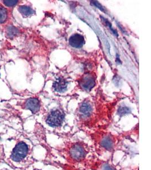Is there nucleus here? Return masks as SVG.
<instances>
[{
	"instance_id": "obj_1",
	"label": "nucleus",
	"mask_w": 151,
	"mask_h": 170,
	"mask_svg": "<svg viewBox=\"0 0 151 170\" xmlns=\"http://www.w3.org/2000/svg\"><path fill=\"white\" fill-rule=\"evenodd\" d=\"M69 166L79 170H95L100 162L93 146L81 139H66L56 149Z\"/></svg>"
},
{
	"instance_id": "obj_11",
	"label": "nucleus",
	"mask_w": 151,
	"mask_h": 170,
	"mask_svg": "<svg viewBox=\"0 0 151 170\" xmlns=\"http://www.w3.org/2000/svg\"><path fill=\"white\" fill-rule=\"evenodd\" d=\"M18 10L21 13V14L24 16H31L34 13V10L32 8L27 6H20L18 8Z\"/></svg>"
},
{
	"instance_id": "obj_7",
	"label": "nucleus",
	"mask_w": 151,
	"mask_h": 170,
	"mask_svg": "<svg viewBox=\"0 0 151 170\" xmlns=\"http://www.w3.org/2000/svg\"><path fill=\"white\" fill-rule=\"evenodd\" d=\"M68 42L70 45L72 47L76 48H80L82 47L85 43L83 36L78 34L72 35L70 38Z\"/></svg>"
},
{
	"instance_id": "obj_15",
	"label": "nucleus",
	"mask_w": 151,
	"mask_h": 170,
	"mask_svg": "<svg viewBox=\"0 0 151 170\" xmlns=\"http://www.w3.org/2000/svg\"><path fill=\"white\" fill-rule=\"evenodd\" d=\"M18 1L17 0H5L4 1V3L5 5L8 7L10 6H14L18 3Z\"/></svg>"
},
{
	"instance_id": "obj_8",
	"label": "nucleus",
	"mask_w": 151,
	"mask_h": 170,
	"mask_svg": "<svg viewBox=\"0 0 151 170\" xmlns=\"http://www.w3.org/2000/svg\"><path fill=\"white\" fill-rule=\"evenodd\" d=\"M79 111L81 118L86 119L90 118L92 115L93 109L90 103L88 102H84L80 106Z\"/></svg>"
},
{
	"instance_id": "obj_10",
	"label": "nucleus",
	"mask_w": 151,
	"mask_h": 170,
	"mask_svg": "<svg viewBox=\"0 0 151 170\" xmlns=\"http://www.w3.org/2000/svg\"><path fill=\"white\" fill-rule=\"evenodd\" d=\"M95 170H121L117 168L115 166L111 165L109 161H100Z\"/></svg>"
},
{
	"instance_id": "obj_17",
	"label": "nucleus",
	"mask_w": 151,
	"mask_h": 170,
	"mask_svg": "<svg viewBox=\"0 0 151 170\" xmlns=\"http://www.w3.org/2000/svg\"><path fill=\"white\" fill-rule=\"evenodd\" d=\"M0 75H1V74H0Z\"/></svg>"
},
{
	"instance_id": "obj_16",
	"label": "nucleus",
	"mask_w": 151,
	"mask_h": 170,
	"mask_svg": "<svg viewBox=\"0 0 151 170\" xmlns=\"http://www.w3.org/2000/svg\"><path fill=\"white\" fill-rule=\"evenodd\" d=\"M93 5L96 6V8H99L100 10H102L103 12H104V9L103 7L101 6V5L100 4L99 2H98L97 1H92V2Z\"/></svg>"
},
{
	"instance_id": "obj_2",
	"label": "nucleus",
	"mask_w": 151,
	"mask_h": 170,
	"mask_svg": "<svg viewBox=\"0 0 151 170\" xmlns=\"http://www.w3.org/2000/svg\"><path fill=\"white\" fill-rule=\"evenodd\" d=\"M91 138L98 157L105 154H113L119 149L123 139L118 136L105 132L92 133Z\"/></svg>"
},
{
	"instance_id": "obj_5",
	"label": "nucleus",
	"mask_w": 151,
	"mask_h": 170,
	"mask_svg": "<svg viewBox=\"0 0 151 170\" xmlns=\"http://www.w3.org/2000/svg\"><path fill=\"white\" fill-rule=\"evenodd\" d=\"M80 85L86 91H90L95 85V80L91 75H86L80 80Z\"/></svg>"
},
{
	"instance_id": "obj_14",
	"label": "nucleus",
	"mask_w": 151,
	"mask_h": 170,
	"mask_svg": "<svg viewBox=\"0 0 151 170\" xmlns=\"http://www.w3.org/2000/svg\"><path fill=\"white\" fill-rule=\"evenodd\" d=\"M130 112V109L128 107L126 106H121L119 108L118 110V114L121 116H122L123 115L127 114Z\"/></svg>"
},
{
	"instance_id": "obj_13",
	"label": "nucleus",
	"mask_w": 151,
	"mask_h": 170,
	"mask_svg": "<svg viewBox=\"0 0 151 170\" xmlns=\"http://www.w3.org/2000/svg\"><path fill=\"white\" fill-rule=\"evenodd\" d=\"M6 33H7V35L9 36V37L12 38L14 36L16 35V34L18 33V30L15 27L10 26H9L8 28H7Z\"/></svg>"
},
{
	"instance_id": "obj_6",
	"label": "nucleus",
	"mask_w": 151,
	"mask_h": 170,
	"mask_svg": "<svg viewBox=\"0 0 151 170\" xmlns=\"http://www.w3.org/2000/svg\"><path fill=\"white\" fill-rule=\"evenodd\" d=\"M40 107L39 100L35 98L28 99L25 103V108L31 111L33 114H36L40 111Z\"/></svg>"
},
{
	"instance_id": "obj_12",
	"label": "nucleus",
	"mask_w": 151,
	"mask_h": 170,
	"mask_svg": "<svg viewBox=\"0 0 151 170\" xmlns=\"http://www.w3.org/2000/svg\"><path fill=\"white\" fill-rule=\"evenodd\" d=\"M8 18V11L6 8L0 5V24L5 22Z\"/></svg>"
},
{
	"instance_id": "obj_3",
	"label": "nucleus",
	"mask_w": 151,
	"mask_h": 170,
	"mask_svg": "<svg viewBox=\"0 0 151 170\" xmlns=\"http://www.w3.org/2000/svg\"><path fill=\"white\" fill-rule=\"evenodd\" d=\"M29 146L26 143L20 142L16 144L12 150L11 159L13 161L19 162L23 161L28 154Z\"/></svg>"
},
{
	"instance_id": "obj_9",
	"label": "nucleus",
	"mask_w": 151,
	"mask_h": 170,
	"mask_svg": "<svg viewBox=\"0 0 151 170\" xmlns=\"http://www.w3.org/2000/svg\"><path fill=\"white\" fill-rule=\"evenodd\" d=\"M68 85L66 80L60 77L53 83V88L58 92H64L67 90Z\"/></svg>"
},
{
	"instance_id": "obj_4",
	"label": "nucleus",
	"mask_w": 151,
	"mask_h": 170,
	"mask_svg": "<svg viewBox=\"0 0 151 170\" xmlns=\"http://www.w3.org/2000/svg\"><path fill=\"white\" fill-rule=\"evenodd\" d=\"M65 115L62 111L59 110H53L48 115L46 119V123L49 127L52 128L60 127L64 123Z\"/></svg>"
}]
</instances>
